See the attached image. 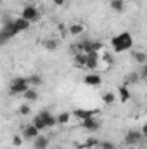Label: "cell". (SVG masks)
I'll list each match as a JSON object with an SVG mask.
<instances>
[{
    "label": "cell",
    "mask_w": 147,
    "mask_h": 149,
    "mask_svg": "<svg viewBox=\"0 0 147 149\" xmlns=\"http://www.w3.org/2000/svg\"><path fill=\"white\" fill-rule=\"evenodd\" d=\"M97 146H101V141H99V139H95V137H90V139H87V142L83 144V148H87V149L97 148Z\"/></svg>",
    "instance_id": "484cf974"
},
{
    "label": "cell",
    "mask_w": 147,
    "mask_h": 149,
    "mask_svg": "<svg viewBox=\"0 0 147 149\" xmlns=\"http://www.w3.org/2000/svg\"><path fill=\"white\" fill-rule=\"evenodd\" d=\"M38 135H40V130H38L33 123H30V125H26V127L23 128V137L28 139V141H35Z\"/></svg>",
    "instance_id": "8992f818"
},
{
    "label": "cell",
    "mask_w": 147,
    "mask_h": 149,
    "mask_svg": "<svg viewBox=\"0 0 147 149\" xmlns=\"http://www.w3.org/2000/svg\"><path fill=\"white\" fill-rule=\"evenodd\" d=\"M31 123H33V125L37 127V128L40 130V132H42V130H47V128H49V127H47V123H45V120H43L42 116H35Z\"/></svg>",
    "instance_id": "44dd1931"
},
{
    "label": "cell",
    "mask_w": 147,
    "mask_h": 149,
    "mask_svg": "<svg viewBox=\"0 0 147 149\" xmlns=\"http://www.w3.org/2000/svg\"><path fill=\"white\" fill-rule=\"evenodd\" d=\"M17 33H21V30L16 26L14 19L5 17V19H3V26H2V30H0V43H7L10 38H14Z\"/></svg>",
    "instance_id": "7a4b0ae2"
},
{
    "label": "cell",
    "mask_w": 147,
    "mask_h": 149,
    "mask_svg": "<svg viewBox=\"0 0 147 149\" xmlns=\"http://www.w3.org/2000/svg\"><path fill=\"white\" fill-rule=\"evenodd\" d=\"M99 63H101V57H99V52H90L88 54V59H87V70H90V71H94V70H97V66H99Z\"/></svg>",
    "instance_id": "9c48e42d"
},
{
    "label": "cell",
    "mask_w": 147,
    "mask_h": 149,
    "mask_svg": "<svg viewBox=\"0 0 147 149\" xmlns=\"http://www.w3.org/2000/svg\"><path fill=\"white\" fill-rule=\"evenodd\" d=\"M81 127H83L85 130L95 132V130H99V128H101V123H99L95 118H88V120H83V121H81Z\"/></svg>",
    "instance_id": "8fae6325"
},
{
    "label": "cell",
    "mask_w": 147,
    "mask_h": 149,
    "mask_svg": "<svg viewBox=\"0 0 147 149\" xmlns=\"http://www.w3.org/2000/svg\"><path fill=\"white\" fill-rule=\"evenodd\" d=\"M140 78L147 80V64H142V70H140Z\"/></svg>",
    "instance_id": "1f68e13d"
},
{
    "label": "cell",
    "mask_w": 147,
    "mask_h": 149,
    "mask_svg": "<svg viewBox=\"0 0 147 149\" xmlns=\"http://www.w3.org/2000/svg\"><path fill=\"white\" fill-rule=\"evenodd\" d=\"M28 83H30V87H38V85H42V78L38 74H28Z\"/></svg>",
    "instance_id": "d4e9b609"
},
{
    "label": "cell",
    "mask_w": 147,
    "mask_h": 149,
    "mask_svg": "<svg viewBox=\"0 0 147 149\" xmlns=\"http://www.w3.org/2000/svg\"><path fill=\"white\" fill-rule=\"evenodd\" d=\"M21 16L24 19H28L30 23H37L38 19H40V10L35 5H24L23 10H21Z\"/></svg>",
    "instance_id": "5b68a950"
},
{
    "label": "cell",
    "mask_w": 147,
    "mask_h": 149,
    "mask_svg": "<svg viewBox=\"0 0 147 149\" xmlns=\"http://www.w3.org/2000/svg\"><path fill=\"white\" fill-rule=\"evenodd\" d=\"M87 59H88V54H83V52H76L73 57L74 66L76 68H85L87 66Z\"/></svg>",
    "instance_id": "7c38bea8"
},
{
    "label": "cell",
    "mask_w": 147,
    "mask_h": 149,
    "mask_svg": "<svg viewBox=\"0 0 147 149\" xmlns=\"http://www.w3.org/2000/svg\"><path fill=\"white\" fill-rule=\"evenodd\" d=\"M83 31H85V26H83L81 23H73V24H69V26H68V33H69V35H73V37L81 35Z\"/></svg>",
    "instance_id": "4fadbf2b"
},
{
    "label": "cell",
    "mask_w": 147,
    "mask_h": 149,
    "mask_svg": "<svg viewBox=\"0 0 147 149\" xmlns=\"http://www.w3.org/2000/svg\"><path fill=\"white\" fill-rule=\"evenodd\" d=\"M109 5L114 12H123L125 10V0H109Z\"/></svg>",
    "instance_id": "d6986e66"
},
{
    "label": "cell",
    "mask_w": 147,
    "mask_h": 149,
    "mask_svg": "<svg viewBox=\"0 0 147 149\" xmlns=\"http://www.w3.org/2000/svg\"><path fill=\"white\" fill-rule=\"evenodd\" d=\"M14 23H16V26H17L21 31H26V30H30V26H31V23H30L28 19H24L23 16H19V17H14Z\"/></svg>",
    "instance_id": "9a60e30c"
},
{
    "label": "cell",
    "mask_w": 147,
    "mask_h": 149,
    "mask_svg": "<svg viewBox=\"0 0 147 149\" xmlns=\"http://www.w3.org/2000/svg\"><path fill=\"white\" fill-rule=\"evenodd\" d=\"M102 102H104V104H107V106L114 104V102H116V95H114L112 92H106V94L102 95Z\"/></svg>",
    "instance_id": "cb8c5ba5"
},
{
    "label": "cell",
    "mask_w": 147,
    "mask_h": 149,
    "mask_svg": "<svg viewBox=\"0 0 147 149\" xmlns=\"http://www.w3.org/2000/svg\"><path fill=\"white\" fill-rule=\"evenodd\" d=\"M52 2H54V5L61 7V5H64V2H66V0H52Z\"/></svg>",
    "instance_id": "d6a6232c"
},
{
    "label": "cell",
    "mask_w": 147,
    "mask_h": 149,
    "mask_svg": "<svg viewBox=\"0 0 147 149\" xmlns=\"http://www.w3.org/2000/svg\"><path fill=\"white\" fill-rule=\"evenodd\" d=\"M83 83L88 85V87H99V85L102 83V76L97 74V73H90L83 78Z\"/></svg>",
    "instance_id": "ba28073f"
},
{
    "label": "cell",
    "mask_w": 147,
    "mask_h": 149,
    "mask_svg": "<svg viewBox=\"0 0 147 149\" xmlns=\"http://www.w3.org/2000/svg\"><path fill=\"white\" fill-rule=\"evenodd\" d=\"M71 116L73 114H69V113H59L57 114V121H59V125H68L69 123V120H71Z\"/></svg>",
    "instance_id": "603a6c76"
},
{
    "label": "cell",
    "mask_w": 147,
    "mask_h": 149,
    "mask_svg": "<svg viewBox=\"0 0 147 149\" xmlns=\"http://www.w3.org/2000/svg\"><path fill=\"white\" fill-rule=\"evenodd\" d=\"M73 116H76L80 121L83 120H88V118H94V111H88V109H74Z\"/></svg>",
    "instance_id": "5bb4252c"
},
{
    "label": "cell",
    "mask_w": 147,
    "mask_h": 149,
    "mask_svg": "<svg viewBox=\"0 0 147 149\" xmlns=\"http://www.w3.org/2000/svg\"><path fill=\"white\" fill-rule=\"evenodd\" d=\"M101 149H116V146L111 142V141H104V142H101V146H99Z\"/></svg>",
    "instance_id": "f1b7e54d"
},
{
    "label": "cell",
    "mask_w": 147,
    "mask_h": 149,
    "mask_svg": "<svg viewBox=\"0 0 147 149\" xmlns=\"http://www.w3.org/2000/svg\"><path fill=\"white\" fill-rule=\"evenodd\" d=\"M139 76H140L139 73H130L126 76V80H125V85H126V83H135V81L139 80Z\"/></svg>",
    "instance_id": "83f0119b"
},
{
    "label": "cell",
    "mask_w": 147,
    "mask_h": 149,
    "mask_svg": "<svg viewBox=\"0 0 147 149\" xmlns=\"http://www.w3.org/2000/svg\"><path fill=\"white\" fill-rule=\"evenodd\" d=\"M38 116H42L43 120H45V123H47V127L49 128H52V127H55L59 121H57V116L55 114H52L50 111H47V109H43V111L38 113Z\"/></svg>",
    "instance_id": "52a82bcc"
},
{
    "label": "cell",
    "mask_w": 147,
    "mask_h": 149,
    "mask_svg": "<svg viewBox=\"0 0 147 149\" xmlns=\"http://www.w3.org/2000/svg\"><path fill=\"white\" fill-rule=\"evenodd\" d=\"M43 47H45L47 50H57V47H59V40H55V38H49V40L43 42Z\"/></svg>",
    "instance_id": "ffe728a7"
},
{
    "label": "cell",
    "mask_w": 147,
    "mask_h": 149,
    "mask_svg": "<svg viewBox=\"0 0 147 149\" xmlns=\"http://www.w3.org/2000/svg\"><path fill=\"white\" fill-rule=\"evenodd\" d=\"M133 59L139 63V64H147V54L139 50V52H133Z\"/></svg>",
    "instance_id": "7402d4cb"
},
{
    "label": "cell",
    "mask_w": 147,
    "mask_h": 149,
    "mask_svg": "<svg viewBox=\"0 0 147 149\" xmlns=\"http://www.w3.org/2000/svg\"><path fill=\"white\" fill-rule=\"evenodd\" d=\"M142 139H144V135L140 130H128L125 135V144L128 148H133V146H139L142 142Z\"/></svg>",
    "instance_id": "277c9868"
},
{
    "label": "cell",
    "mask_w": 147,
    "mask_h": 149,
    "mask_svg": "<svg viewBox=\"0 0 147 149\" xmlns=\"http://www.w3.org/2000/svg\"><path fill=\"white\" fill-rule=\"evenodd\" d=\"M78 49V52H83V54H90L94 52V40H81L80 43L74 45Z\"/></svg>",
    "instance_id": "30bf717a"
},
{
    "label": "cell",
    "mask_w": 147,
    "mask_h": 149,
    "mask_svg": "<svg viewBox=\"0 0 147 149\" xmlns=\"http://www.w3.org/2000/svg\"><path fill=\"white\" fill-rule=\"evenodd\" d=\"M28 88H30L28 78H23V76L14 78L12 83H10V94H14V95H17V94H24Z\"/></svg>",
    "instance_id": "3957f363"
},
{
    "label": "cell",
    "mask_w": 147,
    "mask_h": 149,
    "mask_svg": "<svg viewBox=\"0 0 147 149\" xmlns=\"http://www.w3.org/2000/svg\"><path fill=\"white\" fill-rule=\"evenodd\" d=\"M111 47H112V50L116 54L125 52V50H130L133 47V37L128 31H123V33H119V35L111 38Z\"/></svg>",
    "instance_id": "6da1fadb"
},
{
    "label": "cell",
    "mask_w": 147,
    "mask_h": 149,
    "mask_svg": "<svg viewBox=\"0 0 147 149\" xmlns=\"http://www.w3.org/2000/svg\"><path fill=\"white\" fill-rule=\"evenodd\" d=\"M102 42H94V52H101L102 50Z\"/></svg>",
    "instance_id": "f546056e"
},
{
    "label": "cell",
    "mask_w": 147,
    "mask_h": 149,
    "mask_svg": "<svg viewBox=\"0 0 147 149\" xmlns=\"http://www.w3.org/2000/svg\"><path fill=\"white\" fill-rule=\"evenodd\" d=\"M30 113H31V108H30V104H28V102H24V104H21V106H19V114L28 116Z\"/></svg>",
    "instance_id": "4316f807"
},
{
    "label": "cell",
    "mask_w": 147,
    "mask_h": 149,
    "mask_svg": "<svg viewBox=\"0 0 147 149\" xmlns=\"http://www.w3.org/2000/svg\"><path fill=\"white\" fill-rule=\"evenodd\" d=\"M140 132H142V135H144V137H147V123L142 127V130H140Z\"/></svg>",
    "instance_id": "836d02e7"
},
{
    "label": "cell",
    "mask_w": 147,
    "mask_h": 149,
    "mask_svg": "<svg viewBox=\"0 0 147 149\" xmlns=\"http://www.w3.org/2000/svg\"><path fill=\"white\" fill-rule=\"evenodd\" d=\"M118 94H119V99H121V102H128V101H130V97H132V94H130V88H128L126 85H121V87L118 88Z\"/></svg>",
    "instance_id": "ac0fdd59"
},
{
    "label": "cell",
    "mask_w": 147,
    "mask_h": 149,
    "mask_svg": "<svg viewBox=\"0 0 147 149\" xmlns=\"http://www.w3.org/2000/svg\"><path fill=\"white\" fill-rule=\"evenodd\" d=\"M23 97H24L26 102H35V101L38 99V92L35 90V87H30V88L23 94Z\"/></svg>",
    "instance_id": "e0dca14e"
},
{
    "label": "cell",
    "mask_w": 147,
    "mask_h": 149,
    "mask_svg": "<svg viewBox=\"0 0 147 149\" xmlns=\"http://www.w3.org/2000/svg\"><path fill=\"white\" fill-rule=\"evenodd\" d=\"M12 144H14V146H21V144H23V139H21L19 135H14V137H12Z\"/></svg>",
    "instance_id": "4dcf8cb0"
},
{
    "label": "cell",
    "mask_w": 147,
    "mask_h": 149,
    "mask_svg": "<svg viewBox=\"0 0 147 149\" xmlns=\"http://www.w3.org/2000/svg\"><path fill=\"white\" fill-rule=\"evenodd\" d=\"M33 148L35 149H47L49 148V139L45 135H38L37 139L33 141Z\"/></svg>",
    "instance_id": "2e32d148"
}]
</instances>
